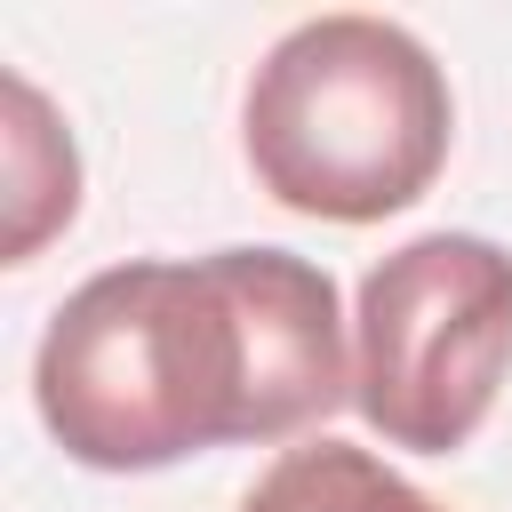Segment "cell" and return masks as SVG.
I'll list each match as a JSON object with an SVG mask.
<instances>
[{
  "mask_svg": "<svg viewBox=\"0 0 512 512\" xmlns=\"http://www.w3.org/2000/svg\"><path fill=\"white\" fill-rule=\"evenodd\" d=\"M344 400L336 280L288 248L128 256L80 280L32 352V408L88 472L296 440Z\"/></svg>",
  "mask_w": 512,
  "mask_h": 512,
  "instance_id": "6da1fadb",
  "label": "cell"
},
{
  "mask_svg": "<svg viewBox=\"0 0 512 512\" xmlns=\"http://www.w3.org/2000/svg\"><path fill=\"white\" fill-rule=\"evenodd\" d=\"M456 104L432 48L384 16H312L248 80L240 144L256 184L320 224H376L448 168Z\"/></svg>",
  "mask_w": 512,
  "mask_h": 512,
  "instance_id": "7a4b0ae2",
  "label": "cell"
},
{
  "mask_svg": "<svg viewBox=\"0 0 512 512\" xmlns=\"http://www.w3.org/2000/svg\"><path fill=\"white\" fill-rule=\"evenodd\" d=\"M512 376V248L424 232L360 280L352 408L416 456H456Z\"/></svg>",
  "mask_w": 512,
  "mask_h": 512,
  "instance_id": "3957f363",
  "label": "cell"
},
{
  "mask_svg": "<svg viewBox=\"0 0 512 512\" xmlns=\"http://www.w3.org/2000/svg\"><path fill=\"white\" fill-rule=\"evenodd\" d=\"M240 512H440V504L352 440H304L256 472Z\"/></svg>",
  "mask_w": 512,
  "mask_h": 512,
  "instance_id": "277c9868",
  "label": "cell"
},
{
  "mask_svg": "<svg viewBox=\"0 0 512 512\" xmlns=\"http://www.w3.org/2000/svg\"><path fill=\"white\" fill-rule=\"evenodd\" d=\"M0 96H8V264H24L48 232L72 224L80 160H72V136L56 128V112L40 104V88L24 72H8Z\"/></svg>",
  "mask_w": 512,
  "mask_h": 512,
  "instance_id": "5b68a950",
  "label": "cell"
}]
</instances>
